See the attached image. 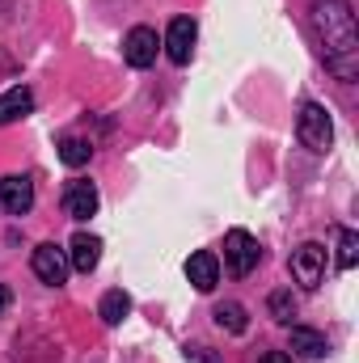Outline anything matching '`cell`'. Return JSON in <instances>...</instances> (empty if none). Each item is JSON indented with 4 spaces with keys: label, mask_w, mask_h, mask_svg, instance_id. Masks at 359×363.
Returning <instances> with one entry per match:
<instances>
[{
    "label": "cell",
    "mask_w": 359,
    "mask_h": 363,
    "mask_svg": "<svg viewBox=\"0 0 359 363\" xmlns=\"http://www.w3.org/2000/svg\"><path fill=\"white\" fill-rule=\"evenodd\" d=\"M165 51H170L174 64H190V51H194V21H190V17H174V21H170Z\"/></svg>",
    "instance_id": "ba28073f"
},
{
    "label": "cell",
    "mask_w": 359,
    "mask_h": 363,
    "mask_svg": "<svg viewBox=\"0 0 359 363\" xmlns=\"http://www.w3.org/2000/svg\"><path fill=\"white\" fill-rule=\"evenodd\" d=\"M313 34H317L326 68L338 81H355L359 77V30H355L351 0H317L313 4Z\"/></svg>",
    "instance_id": "6da1fadb"
},
{
    "label": "cell",
    "mask_w": 359,
    "mask_h": 363,
    "mask_svg": "<svg viewBox=\"0 0 359 363\" xmlns=\"http://www.w3.org/2000/svg\"><path fill=\"white\" fill-rule=\"evenodd\" d=\"M0 207H4L9 216H26V211L34 207V182L26 178V174H21V178H17V174H13V178H0Z\"/></svg>",
    "instance_id": "52a82bcc"
},
{
    "label": "cell",
    "mask_w": 359,
    "mask_h": 363,
    "mask_svg": "<svg viewBox=\"0 0 359 363\" xmlns=\"http://www.w3.org/2000/svg\"><path fill=\"white\" fill-rule=\"evenodd\" d=\"M68 254H72V267L81 274H89L97 262H101V241L93 237V233H77L72 237V245H68Z\"/></svg>",
    "instance_id": "8fae6325"
},
{
    "label": "cell",
    "mask_w": 359,
    "mask_h": 363,
    "mask_svg": "<svg viewBox=\"0 0 359 363\" xmlns=\"http://www.w3.org/2000/svg\"><path fill=\"white\" fill-rule=\"evenodd\" d=\"M355 262H359V237L351 233V228H343V233H338V267L351 271Z\"/></svg>",
    "instance_id": "ac0fdd59"
},
{
    "label": "cell",
    "mask_w": 359,
    "mask_h": 363,
    "mask_svg": "<svg viewBox=\"0 0 359 363\" xmlns=\"http://www.w3.org/2000/svg\"><path fill=\"white\" fill-rule=\"evenodd\" d=\"M186 274H190V283H194L199 291H211V287L220 283V262H216V254H211V250H199V254H190Z\"/></svg>",
    "instance_id": "30bf717a"
},
{
    "label": "cell",
    "mask_w": 359,
    "mask_h": 363,
    "mask_svg": "<svg viewBox=\"0 0 359 363\" xmlns=\"http://www.w3.org/2000/svg\"><path fill=\"white\" fill-rule=\"evenodd\" d=\"M97 313H101V321H106V325H118V321L131 313V300H127V291H118V287H114V291H106Z\"/></svg>",
    "instance_id": "5bb4252c"
},
{
    "label": "cell",
    "mask_w": 359,
    "mask_h": 363,
    "mask_svg": "<svg viewBox=\"0 0 359 363\" xmlns=\"http://www.w3.org/2000/svg\"><path fill=\"white\" fill-rule=\"evenodd\" d=\"M9 304H13V291H9V287H4V283H0V313H4V308H9Z\"/></svg>",
    "instance_id": "ffe728a7"
},
{
    "label": "cell",
    "mask_w": 359,
    "mask_h": 363,
    "mask_svg": "<svg viewBox=\"0 0 359 363\" xmlns=\"http://www.w3.org/2000/svg\"><path fill=\"white\" fill-rule=\"evenodd\" d=\"M216 325H220V330H228V334H245V330H250V317H245V308H241V304H233V300H228V304H220V308H216Z\"/></svg>",
    "instance_id": "9a60e30c"
},
{
    "label": "cell",
    "mask_w": 359,
    "mask_h": 363,
    "mask_svg": "<svg viewBox=\"0 0 359 363\" xmlns=\"http://www.w3.org/2000/svg\"><path fill=\"white\" fill-rule=\"evenodd\" d=\"M292 351H296L300 359H321V355L330 351V342H326V334H321V330L292 325Z\"/></svg>",
    "instance_id": "4fadbf2b"
},
{
    "label": "cell",
    "mask_w": 359,
    "mask_h": 363,
    "mask_svg": "<svg viewBox=\"0 0 359 363\" xmlns=\"http://www.w3.org/2000/svg\"><path fill=\"white\" fill-rule=\"evenodd\" d=\"M292 279H296L300 287H309V291L326 279V250H321L317 241H304V245L292 254Z\"/></svg>",
    "instance_id": "277c9868"
},
{
    "label": "cell",
    "mask_w": 359,
    "mask_h": 363,
    "mask_svg": "<svg viewBox=\"0 0 359 363\" xmlns=\"http://www.w3.org/2000/svg\"><path fill=\"white\" fill-rule=\"evenodd\" d=\"M64 211H68L72 220H89L93 211H97V186H93V182H68V190H64Z\"/></svg>",
    "instance_id": "9c48e42d"
},
{
    "label": "cell",
    "mask_w": 359,
    "mask_h": 363,
    "mask_svg": "<svg viewBox=\"0 0 359 363\" xmlns=\"http://www.w3.org/2000/svg\"><path fill=\"white\" fill-rule=\"evenodd\" d=\"M296 135H300V144H304V148L326 152V148L334 144V123H330L326 106L304 101V106H300V118H296Z\"/></svg>",
    "instance_id": "7a4b0ae2"
},
{
    "label": "cell",
    "mask_w": 359,
    "mask_h": 363,
    "mask_svg": "<svg viewBox=\"0 0 359 363\" xmlns=\"http://www.w3.org/2000/svg\"><path fill=\"white\" fill-rule=\"evenodd\" d=\"M89 157H93V148L85 144V140H77V135L60 140V161H64V165H72V169H77V165H85Z\"/></svg>",
    "instance_id": "2e32d148"
},
{
    "label": "cell",
    "mask_w": 359,
    "mask_h": 363,
    "mask_svg": "<svg viewBox=\"0 0 359 363\" xmlns=\"http://www.w3.org/2000/svg\"><path fill=\"white\" fill-rule=\"evenodd\" d=\"M258 363H292V355H287V351H267Z\"/></svg>",
    "instance_id": "d6986e66"
},
{
    "label": "cell",
    "mask_w": 359,
    "mask_h": 363,
    "mask_svg": "<svg viewBox=\"0 0 359 363\" xmlns=\"http://www.w3.org/2000/svg\"><path fill=\"white\" fill-rule=\"evenodd\" d=\"M30 267H34V274H38L43 283H51V287H60V283L68 279V258H64V250H60V245H51V241L34 250Z\"/></svg>",
    "instance_id": "5b68a950"
},
{
    "label": "cell",
    "mask_w": 359,
    "mask_h": 363,
    "mask_svg": "<svg viewBox=\"0 0 359 363\" xmlns=\"http://www.w3.org/2000/svg\"><path fill=\"white\" fill-rule=\"evenodd\" d=\"M258 258H263V250H258V241H254L245 228H233V233L224 237V262H228V271L237 274V279H245V274L254 271Z\"/></svg>",
    "instance_id": "3957f363"
},
{
    "label": "cell",
    "mask_w": 359,
    "mask_h": 363,
    "mask_svg": "<svg viewBox=\"0 0 359 363\" xmlns=\"http://www.w3.org/2000/svg\"><path fill=\"white\" fill-rule=\"evenodd\" d=\"M30 110H34V93L26 89V85H13L9 93H0V127L26 118Z\"/></svg>",
    "instance_id": "7c38bea8"
},
{
    "label": "cell",
    "mask_w": 359,
    "mask_h": 363,
    "mask_svg": "<svg viewBox=\"0 0 359 363\" xmlns=\"http://www.w3.org/2000/svg\"><path fill=\"white\" fill-rule=\"evenodd\" d=\"M157 30H148V26H136L131 34H127V47H123V55H127V64L131 68H153L157 64Z\"/></svg>",
    "instance_id": "8992f818"
},
{
    "label": "cell",
    "mask_w": 359,
    "mask_h": 363,
    "mask_svg": "<svg viewBox=\"0 0 359 363\" xmlns=\"http://www.w3.org/2000/svg\"><path fill=\"white\" fill-rule=\"evenodd\" d=\"M267 308H270V317H275V321H292V317H296V300H292V291H287V287L270 291Z\"/></svg>",
    "instance_id": "e0dca14e"
}]
</instances>
